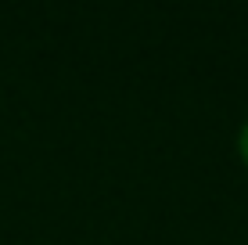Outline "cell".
I'll return each mask as SVG.
<instances>
[{"mask_svg": "<svg viewBox=\"0 0 248 245\" xmlns=\"http://www.w3.org/2000/svg\"><path fill=\"white\" fill-rule=\"evenodd\" d=\"M241 151H245V159H248V123H245V130H241Z\"/></svg>", "mask_w": 248, "mask_h": 245, "instance_id": "6da1fadb", "label": "cell"}]
</instances>
